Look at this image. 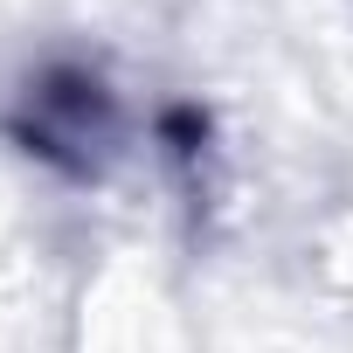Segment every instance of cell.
<instances>
[{"label":"cell","instance_id":"1","mask_svg":"<svg viewBox=\"0 0 353 353\" xmlns=\"http://www.w3.org/2000/svg\"><path fill=\"white\" fill-rule=\"evenodd\" d=\"M8 139L28 159L56 166L63 181H104V166L118 159V139H125V111H118V90L90 63H42L21 77L8 104Z\"/></svg>","mask_w":353,"mask_h":353}]
</instances>
